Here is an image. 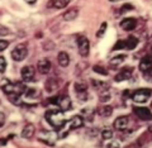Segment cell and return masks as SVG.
Segmentation results:
<instances>
[{
    "instance_id": "cell-6",
    "label": "cell",
    "mask_w": 152,
    "mask_h": 148,
    "mask_svg": "<svg viewBox=\"0 0 152 148\" xmlns=\"http://www.w3.org/2000/svg\"><path fill=\"white\" fill-rule=\"evenodd\" d=\"M52 103H55L64 112H67L71 109V100L69 96H65V95H61V96H57L56 99H52Z\"/></svg>"
},
{
    "instance_id": "cell-11",
    "label": "cell",
    "mask_w": 152,
    "mask_h": 148,
    "mask_svg": "<svg viewBox=\"0 0 152 148\" xmlns=\"http://www.w3.org/2000/svg\"><path fill=\"white\" fill-rule=\"evenodd\" d=\"M20 75L24 82H32L34 80V69L32 66H24L20 71Z\"/></svg>"
},
{
    "instance_id": "cell-9",
    "label": "cell",
    "mask_w": 152,
    "mask_h": 148,
    "mask_svg": "<svg viewBox=\"0 0 152 148\" xmlns=\"http://www.w3.org/2000/svg\"><path fill=\"white\" fill-rule=\"evenodd\" d=\"M58 138V133H55V132H41L39 134V141L45 142L46 144L48 146H53L56 139Z\"/></svg>"
},
{
    "instance_id": "cell-3",
    "label": "cell",
    "mask_w": 152,
    "mask_h": 148,
    "mask_svg": "<svg viewBox=\"0 0 152 148\" xmlns=\"http://www.w3.org/2000/svg\"><path fill=\"white\" fill-rule=\"evenodd\" d=\"M3 91L7 95H13V94L22 95L23 93L27 91V87H24V85L19 82L13 84V82H9V81H5V84H3Z\"/></svg>"
},
{
    "instance_id": "cell-29",
    "label": "cell",
    "mask_w": 152,
    "mask_h": 148,
    "mask_svg": "<svg viewBox=\"0 0 152 148\" xmlns=\"http://www.w3.org/2000/svg\"><path fill=\"white\" fill-rule=\"evenodd\" d=\"M102 137H103L104 141H110L112 137H113V132L109 131V129H104V131L102 132Z\"/></svg>"
},
{
    "instance_id": "cell-38",
    "label": "cell",
    "mask_w": 152,
    "mask_h": 148,
    "mask_svg": "<svg viewBox=\"0 0 152 148\" xmlns=\"http://www.w3.org/2000/svg\"><path fill=\"white\" fill-rule=\"evenodd\" d=\"M37 1V0H26V3H28V4H31V5H32V4H34Z\"/></svg>"
},
{
    "instance_id": "cell-24",
    "label": "cell",
    "mask_w": 152,
    "mask_h": 148,
    "mask_svg": "<svg viewBox=\"0 0 152 148\" xmlns=\"http://www.w3.org/2000/svg\"><path fill=\"white\" fill-rule=\"evenodd\" d=\"M77 14H79L77 9H69V10L62 15L64 17V20H66V22L74 20V19H76V17H77Z\"/></svg>"
},
{
    "instance_id": "cell-5",
    "label": "cell",
    "mask_w": 152,
    "mask_h": 148,
    "mask_svg": "<svg viewBox=\"0 0 152 148\" xmlns=\"http://www.w3.org/2000/svg\"><path fill=\"white\" fill-rule=\"evenodd\" d=\"M28 56V50L24 44H18L15 48L12 51V58L17 62H20Z\"/></svg>"
},
{
    "instance_id": "cell-36",
    "label": "cell",
    "mask_w": 152,
    "mask_h": 148,
    "mask_svg": "<svg viewBox=\"0 0 152 148\" xmlns=\"http://www.w3.org/2000/svg\"><path fill=\"white\" fill-rule=\"evenodd\" d=\"M7 33H9V31L5 27H1V36H4V34H7Z\"/></svg>"
},
{
    "instance_id": "cell-1",
    "label": "cell",
    "mask_w": 152,
    "mask_h": 148,
    "mask_svg": "<svg viewBox=\"0 0 152 148\" xmlns=\"http://www.w3.org/2000/svg\"><path fill=\"white\" fill-rule=\"evenodd\" d=\"M84 124V120L83 118L80 115H75L67 120L62 127L58 129V138H65L66 136L69 134V133L72 131V129H77V128H81Z\"/></svg>"
},
{
    "instance_id": "cell-23",
    "label": "cell",
    "mask_w": 152,
    "mask_h": 148,
    "mask_svg": "<svg viewBox=\"0 0 152 148\" xmlns=\"http://www.w3.org/2000/svg\"><path fill=\"white\" fill-rule=\"evenodd\" d=\"M45 87H46V90H47L48 93H52V91H55V90H57V87H58V82L56 81V79L50 77L48 80L46 81Z\"/></svg>"
},
{
    "instance_id": "cell-32",
    "label": "cell",
    "mask_w": 152,
    "mask_h": 148,
    "mask_svg": "<svg viewBox=\"0 0 152 148\" xmlns=\"http://www.w3.org/2000/svg\"><path fill=\"white\" fill-rule=\"evenodd\" d=\"M122 48H124V41H119V42H117V43L114 44V47H113V50H114V51H117V50H122Z\"/></svg>"
},
{
    "instance_id": "cell-2",
    "label": "cell",
    "mask_w": 152,
    "mask_h": 148,
    "mask_svg": "<svg viewBox=\"0 0 152 148\" xmlns=\"http://www.w3.org/2000/svg\"><path fill=\"white\" fill-rule=\"evenodd\" d=\"M45 118H46V120L50 123V125L56 128V129H60V128L67 122L65 118L64 110H48L46 113Z\"/></svg>"
},
{
    "instance_id": "cell-25",
    "label": "cell",
    "mask_w": 152,
    "mask_h": 148,
    "mask_svg": "<svg viewBox=\"0 0 152 148\" xmlns=\"http://www.w3.org/2000/svg\"><path fill=\"white\" fill-rule=\"evenodd\" d=\"M124 60H126V56L124 55H118V56L113 57V58L109 61V65H110V66H119Z\"/></svg>"
},
{
    "instance_id": "cell-21",
    "label": "cell",
    "mask_w": 152,
    "mask_h": 148,
    "mask_svg": "<svg viewBox=\"0 0 152 148\" xmlns=\"http://www.w3.org/2000/svg\"><path fill=\"white\" fill-rule=\"evenodd\" d=\"M137 44H138V39H137L136 37H133V36H129V37H128L127 39L124 41V48L129 50V51L134 50L136 47H137Z\"/></svg>"
},
{
    "instance_id": "cell-16",
    "label": "cell",
    "mask_w": 152,
    "mask_h": 148,
    "mask_svg": "<svg viewBox=\"0 0 152 148\" xmlns=\"http://www.w3.org/2000/svg\"><path fill=\"white\" fill-rule=\"evenodd\" d=\"M34 132H36V128L33 124H27L24 125L22 131V138H24V139H31L34 136Z\"/></svg>"
},
{
    "instance_id": "cell-37",
    "label": "cell",
    "mask_w": 152,
    "mask_h": 148,
    "mask_svg": "<svg viewBox=\"0 0 152 148\" xmlns=\"http://www.w3.org/2000/svg\"><path fill=\"white\" fill-rule=\"evenodd\" d=\"M0 117H1V119H0V120H1V122H0V124H1V127L4 125V113H1V115H0Z\"/></svg>"
},
{
    "instance_id": "cell-33",
    "label": "cell",
    "mask_w": 152,
    "mask_h": 148,
    "mask_svg": "<svg viewBox=\"0 0 152 148\" xmlns=\"http://www.w3.org/2000/svg\"><path fill=\"white\" fill-rule=\"evenodd\" d=\"M129 10H133V5H131V4H126V5L122 7L121 13H126V12H129Z\"/></svg>"
},
{
    "instance_id": "cell-19",
    "label": "cell",
    "mask_w": 152,
    "mask_h": 148,
    "mask_svg": "<svg viewBox=\"0 0 152 148\" xmlns=\"http://www.w3.org/2000/svg\"><path fill=\"white\" fill-rule=\"evenodd\" d=\"M70 4V0H50L48 8H55V9H62L66 8Z\"/></svg>"
},
{
    "instance_id": "cell-30",
    "label": "cell",
    "mask_w": 152,
    "mask_h": 148,
    "mask_svg": "<svg viewBox=\"0 0 152 148\" xmlns=\"http://www.w3.org/2000/svg\"><path fill=\"white\" fill-rule=\"evenodd\" d=\"M5 69H7L5 57H4V56H0V71H1V74L5 72Z\"/></svg>"
},
{
    "instance_id": "cell-20",
    "label": "cell",
    "mask_w": 152,
    "mask_h": 148,
    "mask_svg": "<svg viewBox=\"0 0 152 148\" xmlns=\"http://www.w3.org/2000/svg\"><path fill=\"white\" fill-rule=\"evenodd\" d=\"M91 84L95 86V89H96L98 91H99V94L109 91V85H108L107 82H103V81H99V80H93Z\"/></svg>"
},
{
    "instance_id": "cell-7",
    "label": "cell",
    "mask_w": 152,
    "mask_h": 148,
    "mask_svg": "<svg viewBox=\"0 0 152 148\" xmlns=\"http://www.w3.org/2000/svg\"><path fill=\"white\" fill-rule=\"evenodd\" d=\"M77 48H79V53L83 57H86L89 55V51H90V43H89V39L84 36H80L77 38Z\"/></svg>"
},
{
    "instance_id": "cell-31",
    "label": "cell",
    "mask_w": 152,
    "mask_h": 148,
    "mask_svg": "<svg viewBox=\"0 0 152 148\" xmlns=\"http://www.w3.org/2000/svg\"><path fill=\"white\" fill-rule=\"evenodd\" d=\"M108 100H110V94H109V91L102 93L100 94V101L102 103H105V101H108Z\"/></svg>"
},
{
    "instance_id": "cell-15",
    "label": "cell",
    "mask_w": 152,
    "mask_h": 148,
    "mask_svg": "<svg viewBox=\"0 0 152 148\" xmlns=\"http://www.w3.org/2000/svg\"><path fill=\"white\" fill-rule=\"evenodd\" d=\"M127 125H128V117H119L115 119V122H114V128H115L117 131H126L127 129Z\"/></svg>"
},
{
    "instance_id": "cell-4",
    "label": "cell",
    "mask_w": 152,
    "mask_h": 148,
    "mask_svg": "<svg viewBox=\"0 0 152 148\" xmlns=\"http://www.w3.org/2000/svg\"><path fill=\"white\" fill-rule=\"evenodd\" d=\"M152 90L151 89H138L132 94V100L137 104H143L151 98Z\"/></svg>"
},
{
    "instance_id": "cell-28",
    "label": "cell",
    "mask_w": 152,
    "mask_h": 148,
    "mask_svg": "<svg viewBox=\"0 0 152 148\" xmlns=\"http://www.w3.org/2000/svg\"><path fill=\"white\" fill-rule=\"evenodd\" d=\"M93 71L94 72H96V74H100V75H108V71H107V69H104L103 66H96L95 65L94 67H93Z\"/></svg>"
},
{
    "instance_id": "cell-22",
    "label": "cell",
    "mask_w": 152,
    "mask_h": 148,
    "mask_svg": "<svg viewBox=\"0 0 152 148\" xmlns=\"http://www.w3.org/2000/svg\"><path fill=\"white\" fill-rule=\"evenodd\" d=\"M57 61H58L60 66H62V67H67L69 63H70V57H69V55L66 53V52H60L58 56H57Z\"/></svg>"
},
{
    "instance_id": "cell-18",
    "label": "cell",
    "mask_w": 152,
    "mask_h": 148,
    "mask_svg": "<svg viewBox=\"0 0 152 148\" xmlns=\"http://www.w3.org/2000/svg\"><path fill=\"white\" fill-rule=\"evenodd\" d=\"M152 69V60L150 58V57H143V58L141 60L140 62V70L142 71V72H147V71H150Z\"/></svg>"
},
{
    "instance_id": "cell-34",
    "label": "cell",
    "mask_w": 152,
    "mask_h": 148,
    "mask_svg": "<svg viewBox=\"0 0 152 148\" xmlns=\"http://www.w3.org/2000/svg\"><path fill=\"white\" fill-rule=\"evenodd\" d=\"M8 46H9V42H8V41H4V39L0 41V51H1V52H3L4 50H7Z\"/></svg>"
},
{
    "instance_id": "cell-40",
    "label": "cell",
    "mask_w": 152,
    "mask_h": 148,
    "mask_svg": "<svg viewBox=\"0 0 152 148\" xmlns=\"http://www.w3.org/2000/svg\"><path fill=\"white\" fill-rule=\"evenodd\" d=\"M150 132H151V133H152V127H151V129H150Z\"/></svg>"
},
{
    "instance_id": "cell-12",
    "label": "cell",
    "mask_w": 152,
    "mask_h": 148,
    "mask_svg": "<svg viewBox=\"0 0 152 148\" xmlns=\"http://www.w3.org/2000/svg\"><path fill=\"white\" fill-rule=\"evenodd\" d=\"M132 72H133V67H126V69H123L119 74L115 75L114 81H115V82H122V81H126L128 79H131Z\"/></svg>"
},
{
    "instance_id": "cell-39",
    "label": "cell",
    "mask_w": 152,
    "mask_h": 148,
    "mask_svg": "<svg viewBox=\"0 0 152 148\" xmlns=\"http://www.w3.org/2000/svg\"><path fill=\"white\" fill-rule=\"evenodd\" d=\"M110 1H113V3H117V1H122V0H110Z\"/></svg>"
},
{
    "instance_id": "cell-8",
    "label": "cell",
    "mask_w": 152,
    "mask_h": 148,
    "mask_svg": "<svg viewBox=\"0 0 152 148\" xmlns=\"http://www.w3.org/2000/svg\"><path fill=\"white\" fill-rule=\"evenodd\" d=\"M75 93L77 95V98L85 101L88 100V85L84 82V81H79V82H75Z\"/></svg>"
},
{
    "instance_id": "cell-17",
    "label": "cell",
    "mask_w": 152,
    "mask_h": 148,
    "mask_svg": "<svg viewBox=\"0 0 152 148\" xmlns=\"http://www.w3.org/2000/svg\"><path fill=\"white\" fill-rule=\"evenodd\" d=\"M96 114L98 115H100L102 118H108V117H110L113 114V108L110 106V105H103V106L98 108Z\"/></svg>"
},
{
    "instance_id": "cell-26",
    "label": "cell",
    "mask_w": 152,
    "mask_h": 148,
    "mask_svg": "<svg viewBox=\"0 0 152 148\" xmlns=\"http://www.w3.org/2000/svg\"><path fill=\"white\" fill-rule=\"evenodd\" d=\"M95 113H96V112H95L94 109H91V108H86V109H84V110H83V114H84V115H86V118L89 119L90 122L93 120Z\"/></svg>"
},
{
    "instance_id": "cell-10",
    "label": "cell",
    "mask_w": 152,
    "mask_h": 148,
    "mask_svg": "<svg viewBox=\"0 0 152 148\" xmlns=\"http://www.w3.org/2000/svg\"><path fill=\"white\" fill-rule=\"evenodd\" d=\"M133 112L137 115V118H140L141 120H152V113L148 108H134Z\"/></svg>"
},
{
    "instance_id": "cell-14",
    "label": "cell",
    "mask_w": 152,
    "mask_h": 148,
    "mask_svg": "<svg viewBox=\"0 0 152 148\" xmlns=\"http://www.w3.org/2000/svg\"><path fill=\"white\" fill-rule=\"evenodd\" d=\"M37 70H38V72L42 74V75H46V74H48L50 71H51V62L48 60H41V61H38V63H37Z\"/></svg>"
},
{
    "instance_id": "cell-27",
    "label": "cell",
    "mask_w": 152,
    "mask_h": 148,
    "mask_svg": "<svg viewBox=\"0 0 152 148\" xmlns=\"http://www.w3.org/2000/svg\"><path fill=\"white\" fill-rule=\"evenodd\" d=\"M107 28H108V24H107V22L102 23V26H100V28H99V31L96 32V37H98V38H102V37L104 36V33L107 32Z\"/></svg>"
},
{
    "instance_id": "cell-35",
    "label": "cell",
    "mask_w": 152,
    "mask_h": 148,
    "mask_svg": "<svg viewBox=\"0 0 152 148\" xmlns=\"http://www.w3.org/2000/svg\"><path fill=\"white\" fill-rule=\"evenodd\" d=\"M107 147H121V143L119 142H110V143H107Z\"/></svg>"
},
{
    "instance_id": "cell-13",
    "label": "cell",
    "mask_w": 152,
    "mask_h": 148,
    "mask_svg": "<svg viewBox=\"0 0 152 148\" xmlns=\"http://www.w3.org/2000/svg\"><path fill=\"white\" fill-rule=\"evenodd\" d=\"M136 26H137V20L133 18H126L121 22V28L123 31H127V32L133 31L136 28Z\"/></svg>"
}]
</instances>
